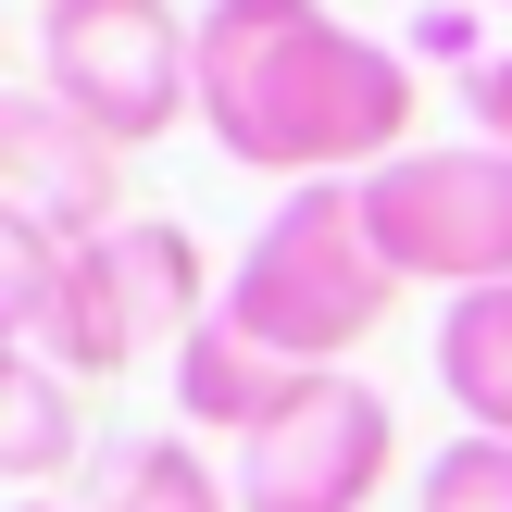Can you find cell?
Returning a JSON list of instances; mask_svg holds the SVG:
<instances>
[{"label": "cell", "instance_id": "cell-7", "mask_svg": "<svg viewBox=\"0 0 512 512\" xmlns=\"http://www.w3.org/2000/svg\"><path fill=\"white\" fill-rule=\"evenodd\" d=\"M0 213L50 225L63 250L125 225V150L88 113H63L50 88H0Z\"/></svg>", "mask_w": 512, "mask_h": 512}, {"label": "cell", "instance_id": "cell-10", "mask_svg": "<svg viewBox=\"0 0 512 512\" xmlns=\"http://www.w3.org/2000/svg\"><path fill=\"white\" fill-rule=\"evenodd\" d=\"M88 512H238V475L200 463L188 425H150V438H113V450H100Z\"/></svg>", "mask_w": 512, "mask_h": 512}, {"label": "cell", "instance_id": "cell-1", "mask_svg": "<svg viewBox=\"0 0 512 512\" xmlns=\"http://www.w3.org/2000/svg\"><path fill=\"white\" fill-rule=\"evenodd\" d=\"M425 88L388 38L325 0H200V138L288 188H363L400 163Z\"/></svg>", "mask_w": 512, "mask_h": 512}, {"label": "cell", "instance_id": "cell-3", "mask_svg": "<svg viewBox=\"0 0 512 512\" xmlns=\"http://www.w3.org/2000/svg\"><path fill=\"white\" fill-rule=\"evenodd\" d=\"M213 300H225V275L200 263L188 225L125 213L113 238L63 250V300H50V338L38 350L75 375V388H113V375H138L150 350H188L200 325H213Z\"/></svg>", "mask_w": 512, "mask_h": 512}, {"label": "cell", "instance_id": "cell-11", "mask_svg": "<svg viewBox=\"0 0 512 512\" xmlns=\"http://www.w3.org/2000/svg\"><path fill=\"white\" fill-rule=\"evenodd\" d=\"M438 388L463 438H512V288H475L438 313Z\"/></svg>", "mask_w": 512, "mask_h": 512}, {"label": "cell", "instance_id": "cell-5", "mask_svg": "<svg viewBox=\"0 0 512 512\" xmlns=\"http://www.w3.org/2000/svg\"><path fill=\"white\" fill-rule=\"evenodd\" d=\"M38 88L113 150H150L200 113V13L175 0H38Z\"/></svg>", "mask_w": 512, "mask_h": 512}, {"label": "cell", "instance_id": "cell-15", "mask_svg": "<svg viewBox=\"0 0 512 512\" xmlns=\"http://www.w3.org/2000/svg\"><path fill=\"white\" fill-rule=\"evenodd\" d=\"M13 512H50V500H13Z\"/></svg>", "mask_w": 512, "mask_h": 512}, {"label": "cell", "instance_id": "cell-12", "mask_svg": "<svg viewBox=\"0 0 512 512\" xmlns=\"http://www.w3.org/2000/svg\"><path fill=\"white\" fill-rule=\"evenodd\" d=\"M50 300H63V238L25 225V213H0V350H38Z\"/></svg>", "mask_w": 512, "mask_h": 512}, {"label": "cell", "instance_id": "cell-9", "mask_svg": "<svg viewBox=\"0 0 512 512\" xmlns=\"http://www.w3.org/2000/svg\"><path fill=\"white\" fill-rule=\"evenodd\" d=\"M75 450H88L75 375L50 363V350H0V488H50Z\"/></svg>", "mask_w": 512, "mask_h": 512}, {"label": "cell", "instance_id": "cell-4", "mask_svg": "<svg viewBox=\"0 0 512 512\" xmlns=\"http://www.w3.org/2000/svg\"><path fill=\"white\" fill-rule=\"evenodd\" d=\"M363 238L400 288H438V300L512 288V150L425 138L400 163H375L363 175Z\"/></svg>", "mask_w": 512, "mask_h": 512}, {"label": "cell", "instance_id": "cell-8", "mask_svg": "<svg viewBox=\"0 0 512 512\" xmlns=\"http://www.w3.org/2000/svg\"><path fill=\"white\" fill-rule=\"evenodd\" d=\"M288 400H300V375L275 363V350H250L225 313L175 350V413H188V438H263Z\"/></svg>", "mask_w": 512, "mask_h": 512}, {"label": "cell", "instance_id": "cell-14", "mask_svg": "<svg viewBox=\"0 0 512 512\" xmlns=\"http://www.w3.org/2000/svg\"><path fill=\"white\" fill-rule=\"evenodd\" d=\"M463 113H475V138H488V150H512V50H488V63L463 75Z\"/></svg>", "mask_w": 512, "mask_h": 512}, {"label": "cell", "instance_id": "cell-6", "mask_svg": "<svg viewBox=\"0 0 512 512\" xmlns=\"http://www.w3.org/2000/svg\"><path fill=\"white\" fill-rule=\"evenodd\" d=\"M400 463V413L363 375H300V400L238 438V512H375Z\"/></svg>", "mask_w": 512, "mask_h": 512}, {"label": "cell", "instance_id": "cell-2", "mask_svg": "<svg viewBox=\"0 0 512 512\" xmlns=\"http://www.w3.org/2000/svg\"><path fill=\"white\" fill-rule=\"evenodd\" d=\"M213 313L238 325L250 350H275L288 375H350V350L400 313V275L375 263V238H363V188H288L250 225V250L225 263Z\"/></svg>", "mask_w": 512, "mask_h": 512}, {"label": "cell", "instance_id": "cell-13", "mask_svg": "<svg viewBox=\"0 0 512 512\" xmlns=\"http://www.w3.org/2000/svg\"><path fill=\"white\" fill-rule=\"evenodd\" d=\"M413 512H512V438H450L425 463Z\"/></svg>", "mask_w": 512, "mask_h": 512}, {"label": "cell", "instance_id": "cell-16", "mask_svg": "<svg viewBox=\"0 0 512 512\" xmlns=\"http://www.w3.org/2000/svg\"><path fill=\"white\" fill-rule=\"evenodd\" d=\"M500 13H512V0H500Z\"/></svg>", "mask_w": 512, "mask_h": 512}]
</instances>
